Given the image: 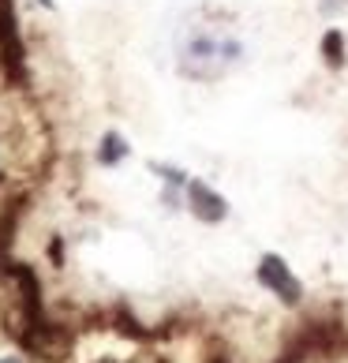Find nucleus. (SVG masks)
Here are the masks:
<instances>
[{"instance_id":"obj_1","label":"nucleus","mask_w":348,"mask_h":363,"mask_svg":"<svg viewBox=\"0 0 348 363\" xmlns=\"http://www.w3.org/2000/svg\"><path fill=\"white\" fill-rule=\"evenodd\" d=\"M259 281L270 292H277L285 303H300V296H303V289H300V281L288 274V266L277 259V255H266V259L259 262Z\"/></svg>"},{"instance_id":"obj_2","label":"nucleus","mask_w":348,"mask_h":363,"mask_svg":"<svg viewBox=\"0 0 348 363\" xmlns=\"http://www.w3.org/2000/svg\"><path fill=\"white\" fill-rule=\"evenodd\" d=\"M23 345L30 348V352H38L42 359H64L72 352V333L60 330V326H45V322H42V326H38Z\"/></svg>"},{"instance_id":"obj_3","label":"nucleus","mask_w":348,"mask_h":363,"mask_svg":"<svg viewBox=\"0 0 348 363\" xmlns=\"http://www.w3.org/2000/svg\"><path fill=\"white\" fill-rule=\"evenodd\" d=\"M0 52H4L8 72L19 75V68H23V45H19L16 8H11V0H0Z\"/></svg>"},{"instance_id":"obj_4","label":"nucleus","mask_w":348,"mask_h":363,"mask_svg":"<svg viewBox=\"0 0 348 363\" xmlns=\"http://www.w3.org/2000/svg\"><path fill=\"white\" fill-rule=\"evenodd\" d=\"M187 195H191V210H195L203 221H221L225 213H229L225 199L213 191V187H206V184H191V187H187Z\"/></svg>"},{"instance_id":"obj_5","label":"nucleus","mask_w":348,"mask_h":363,"mask_svg":"<svg viewBox=\"0 0 348 363\" xmlns=\"http://www.w3.org/2000/svg\"><path fill=\"white\" fill-rule=\"evenodd\" d=\"M124 154H128V146H124V139H120L116 131H109V135L101 139V161H105V165H113V161H120V157H124Z\"/></svg>"},{"instance_id":"obj_6","label":"nucleus","mask_w":348,"mask_h":363,"mask_svg":"<svg viewBox=\"0 0 348 363\" xmlns=\"http://www.w3.org/2000/svg\"><path fill=\"white\" fill-rule=\"evenodd\" d=\"M322 52H326L330 64H341V30H330L322 38Z\"/></svg>"},{"instance_id":"obj_7","label":"nucleus","mask_w":348,"mask_h":363,"mask_svg":"<svg viewBox=\"0 0 348 363\" xmlns=\"http://www.w3.org/2000/svg\"><path fill=\"white\" fill-rule=\"evenodd\" d=\"M337 8H344V0H322V11H337Z\"/></svg>"},{"instance_id":"obj_8","label":"nucleus","mask_w":348,"mask_h":363,"mask_svg":"<svg viewBox=\"0 0 348 363\" xmlns=\"http://www.w3.org/2000/svg\"><path fill=\"white\" fill-rule=\"evenodd\" d=\"M0 363H23V359H16V356H8V359H0Z\"/></svg>"}]
</instances>
